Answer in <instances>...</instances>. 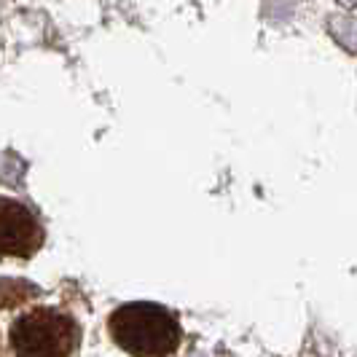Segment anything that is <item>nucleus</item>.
<instances>
[{"label":"nucleus","instance_id":"nucleus-1","mask_svg":"<svg viewBox=\"0 0 357 357\" xmlns=\"http://www.w3.org/2000/svg\"><path fill=\"white\" fill-rule=\"evenodd\" d=\"M110 339L132 357H175L183 344L180 320L153 301L121 304L107 320Z\"/></svg>","mask_w":357,"mask_h":357},{"label":"nucleus","instance_id":"nucleus-2","mask_svg":"<svg viewBox=\"0 0 357 357\" xmlns=\"http://www.w3.org/2000/svg\"><path fill=\"white\" fill-rule=\"evenodd\" d=\"M81 344L78 320L54 306H33L11 322L8 347L14 357H73Z\"/></svg>","mask_w":357,"mask_h":357},{"label":"nucleus","instance_id":"nucleus-3","mask_svg":"<svg viewBox=\"0 0 357 357\" xmlns=\"http://www.w3.org/2000/svg\"><path fill=\"white\" fill-rule=\"evenodd\" d=\"M43 245V226L30 207L8 197H0V261L33 258Z\"/></svg>","mask_w":357,"mask_h":357},{"label":"nucleus","instance_id":"nucleus-4","mask_svg":"<svg viewBox=\"0 0 357 357\" xmlns=\"http://www.w3.org/2000/svg\"><path fill=\"white\" fill-rule=\"evenodd\" d=\"M38 287L24 280H0V309H14L36 298Z\"/></svg>","mask_w":357,"mask_h":357},{"label":"nucleus","instance_id":"nucleus-5","mask_svg":"<svg viewBox=\"0 0 357 357\" xmlns=\"http://www.w3.org/2000/svg\"><path fill=\"white\" fill-rule=\"evenodd\" d=\"M0 357H3V344H0Z\"/></svg>","mask_w":357,"mask_h":357}]
</instances>
